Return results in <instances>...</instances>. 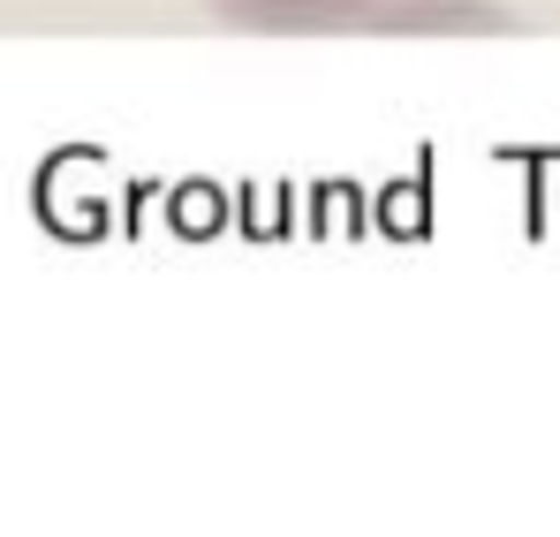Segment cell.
Here are the masks:
<instances>
[{
	"mask_svg": "<svg viewBox=\"0 0 560 537\" xmlns=\"http://www.w3.org/2000/svg\"><path fill=\"white\" fill-rule=\"evenodd\" d=\"M205 8L250 38H334V31H372L386 0H205Z\"/></svg>",
	"mask_w": 560,
	"mask_h": 537,
	"instance_id": "6da1fadb",
	"label": "cell"
},
{
	"mask_svg": "<svg viewBox=\"0 0 560 537\" xmlns=\"http://www.w3.org/2000/svg\"><path fill=\"white\" fill-rule=\"evenodd\" d=\"M378 38H508L523 15L508 0H386L372 15Z\"/></svg>",
	"mask_w": 560,
	"mask_h": 537,
	"instance_id": "7a4b0ae2",
	"label": "cell"
}]
</instances>
